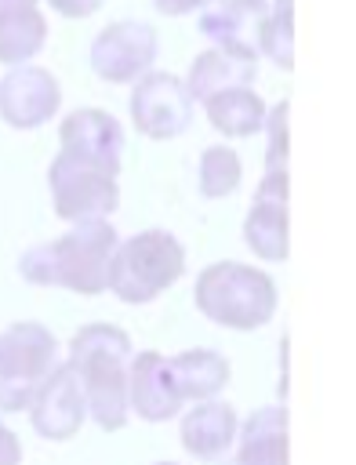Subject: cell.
<instances>
[{"instance_id": "cell-1", "label": "cell", "mask_w": 356, "mask_h": 465, "mask_svg": "<svg viewBox=\"0 0 356 465\" xmlns=\"http://www.w3.org/2000/svg\"><path fill=\"white\" fill-rule=\"evenodd\" d=\"M120 236L109 218L76 222L58 240L36 243L22 251L18 272L36 287H62L73 294H102L109 291V262Z\"/></svg>"}, {"instance_id": "cell-2", "label": "cell", "mask_w": 356, "mask_h": 465, "mask_svg": "<svg viewBox=\"0 0 356 465\" xmlns=\"http://www.w3.org/2000/svg\"><path fill=\"white\" fill-rule=\"evenodd\" d=\"M134 349L124 327L116 323H84L69 338V367L80 378L84 400H87V418L116 432L127 425V363Z\"/></svg>"}, {"instance_id": "cell-3", "label": "cell", "mask_w": 356, "mask_h": 465, "mask_svg": "<svg viewBox=\"0 0 356 465\" xmlns=\"http://www.w3.org/2000/svg\"><path fill=\"white\" fill-rule=\"evenodd\" d=\"M193 302L218 327L258 331L276 316L280 291L265 269L225 258V262H211L207 269H200L193 283Z\"/></svg>"}, {"instance_id": "cell-4", "label": "cell", "mask_w": 356, "mask_h": 465, "mask_svg": "<svg viewBox=\"0 0 356 465\" xmlns=\"http://www.w3.org/2000/svg\"><path fill=\"white\" fill-rule=\"evenodd\" d=\"M185 276V247L167 229H142L116 243L109 262V291L124 305H149Z\"/></svg>"}, {"instance_id": "cell-5", "label": "cell", "mask_w": 356, "mask_h": 465, "mask_svg": "<svg viewBox=\"0 0 356 465\" xmlns=\"http://www.w3.org/2000/svg\"><path fill=\"white\" fill-rule=\"evenodd\" d=\"M58 341L36 320H18L0 331V414L29 411L40 381L54 371Z\"/></svg>"}, {"instance_id": "cell-6", "label": "cell", "mask_w": 356, "mask_h": 465, "mask_svg": "<svg viewBox=\"0 0 356 465\" xmlns=\"http://www.w3.org/2000/svg\"><path fill=\"white\" fill-rule=\"evenodd\" d=\"M47 189H51L54 214L69 225L109 218L120 207V185L113 174H105L91 163L69 160L62 153H54V160L47 167Z\"/></svg>"}, {"instance_id": "cell-7", "label": "cell", "mask_w": 356, "mask_h": 465, "mask_svg": "<svg viewBox=\"0 0 356 465\" xmlns=\"http://www.w3.org/2000/svg\"><path fill=\"white\" fill-rule=\"evenodd\" d=\"M156 54H160L156 29L138 18H120V22H109L105 29H98L87 58H91V69L98 73V80L134 84L138 76H145L153 69Z\"/></svg>"}, {"instance_id": "cell-8", "label": "cell", "mask_w": 356, "mask_h": 465, "mask_svg": "<svg viewBox=\"0 0 356 465\" xmlns=\"http://www.w3.org/2000/svg\"><path fill=\"white\" fill-rule=\"evenodd\" d=\"M131 124L138 127V134L153 138V142H167L189 131L193 124V98L185 91V84L171 73H156L149 69L145 76H138L131 84Z\"/></svg>"}, {"instance_id": "cell-9", "label": "cell", "mask_w": 356, "mask_h": 465, "mask_svg": "<svg viewBox=\"0 0 356 465\" xmlns=\"http://www.w3.org/2000/svg\"><path fill=\"white\" fill-rule=\"evenodd\" d=\"M58 153L116 178L124 167V127L113 113L80 105L65 113L58 124Z\"/></svg>"}, {"instance_id": "cell-10", "label": "cell", "mask_w": 356, "mask_h": 465, "mask_svg": "<svg viewBox=\"0 0 356 465\" xmlns=\"http://www.w3.org/2000/svg\"><path fill=\"white\" fill-rule=\"evenodd\" d=\"M62 105V84L44 65H15L0 76V120L15 131L44 127Z\"/></svg>"}, {"instance_id": "cell-11", "label": "cell", "mask_w": 356, "mask_h": 465, "mask_svg": "<svg viewBox=\"0 0 356 465\" xmlns=\"http://www.w3.org/2000/svg\"><path fill=\"white\" fill-rule=\"evenodd\" d=\"M29 421L40 440L65 443L80 432L87 421V400L80 389V378L73 374L69 363H54V371L40 381L33 403H29Z\"/></svg>"}, {"instance_id": "cell-12", "label": "cell", "mask_w": 356, "mask_h": 465, "mask_svg": "<svg viewBox=\"0 0 356 465\" xmlns=\"http://www.w3.org/2000/svg\"><path fill=\"white\" fill-rule=\"evenodd\" d=\"M243 243L262 262L287 258V171H265L243 218Z\"/></svg>"}, {"instance_id": "cell-13", "label": "cell", "mask_w": 356, "mask_h": 465, "mask_svg": "<svg viewBox=\"0 0 356 465\" xmlns=\"http://www.w3.org/2000/svg\"><path fill=\"white\" fill-rule=\"evenodd\" d=\"M269 4L265 0H214L200 11V33L240 58L258 62V44H262V25H265Z\"/></svg>"}, {"instance_id": "cell-14", "label": "cell", "mask_w": 356, "mask_h": 465, "mask_svg": "<svg viewBox=\"0 0 356 465\" xmlns=\"http://www.w3.org/2000/svg\"><path fill=\"white\" fill-rule=\"evenodd\" d=\"M182 396L167 374V356L156 349H142L127 363V414L142 421H171L182 411Z\"/></svg>"}, {"instance_id": "cell-15", "label": "cell", "mask_w": 356, "mask_h": 465, "mask_svg": "<svg viewBox=\"0 0 356 465\" xmlns=\"http://www.w3.org/2000/svg\"><path fill=\"white\" fill-rule=\"evenodd\" d=\"M222 465H287V407L265 403L251 411Z\"/></svg>"}, {"instance_id": "cell-16", "label": "cell", "mask_w": 356, "mask_h": 465, "mask_svg": "<svg viewBox=\"0 0 356 465\" xmlns=\"http://www.w3.org/2000/svg\"><path fill=\"white\" fill-rule=\"evenodd\" d=\"M240 418L236 407L225 400H203L193 403L178 421V440L196 461H222L236 440Z\"/></svg>"}, {"instance_id": "cell-17", "label": "cell", "mask_w": 356, "mask_h": 465, "mask_svg": "<svg viewBox=\"0 0 356 465\" xmlns=\"http://www.w3.org/2000/svg\"><path fill=\"white\" fill-rule=\"evenodd\" d=\"M254 76H258V62L251 58H240L232 51H222V47H207L200 51L193 62H189V73H185V91L193 102H207L222 91H232V87H254Z\"/></svg>"}, {"instance_id": "cell-18", "label": "cell", "mask_w": 356, "mask_h": 465, "mask_svg": "<svg viewBox=\"0 0 356 465\" xmlns=\"http://www.w3.org/2000/svg\"><path fill=\"white\" fill-rule=\"evenodd\" d=\"M167 374L182 400L203 403L218 400V392L229 385V360L214 349H182L167 356Z\"/></svg>"}, {"instance_id": "cell-19", "label": "cell", "mask_w": 356, "mask_h": 465, "mask_svg": "<svg viewBox=\"0 0 356 465\" xmlns=\"http://www.w3.org/2000/svg\"><path fill=\"white\" fill-rule=\"evenodd\" d=\"M203 113L211 120V127L225 138H251L262 131L265 124V98L254 91V87H232V91H222L214 98L203 102Z\"/></svg>"}, {"instance_id": "cell-20", "label": "cell", "mask_w": 356, "mask_h": 465, "mask_svg": "<svg viewBox=\"0 0 356 465\" xmlns=\"http://www.w3.org/2000/svg\"><path fill=\"white\" fill-rule=\"evenodd\" d=\"M47 44V18L40 7H22L0 15V65H29Z\"/></svg>"}, {"instance_id": "cell-21", "label": "cell", "mask_w": 356, "mask_h": 465, "mask_svg": "<svg viewBox=\"0 0 356 465\" xmlns=\"http://www.w3.org/2000/svg\"><path fill=\"white\" fill-rule=\"evenodd\" d=\"M243 182V163H240V153L229 149L225 142L218 145H207L200 153V163H196V185H200V196L207 200H225L240 189Z\"/></svg>"}, {"instance_id": "cell-22", "label": "cell", "mask_w": 356, "mask_h": 465, "mask_svg": "<svg viewBox=\"0 0 356 465\" xmlns=\"http://www.w3.org/2000/svg\"><path fill=\"white\" fill-rule=\"evenodd\" d=\"M258 54H265L283 73L294 69V0H272L265 25H262Z\"/></svg>"}, {"instance_id": "cell-23", "label": "cell", "mask_w": 356, "mask_h": 465, "mask_svg": "<svg viewBox=\"0 0 356 465\" xmlns=\"http://www.w3.org/2000/svg\"><path fill=\"white\" fill-rule=\"evenodd\" d=\"M287 116L291 102H276L265 113V171H287Z\"/></svg>"}, {"instance_id": "cell-24", "label": "cell", "mask_w": 356, "mask_h": 465, "mask_svg": "<svg viewBox=\"0 0 356 465\" xmlns=\"http://www.w3.org/2000/svg\"><path fill=\"white\" fill-rule=\"evenodd\" d=\"M47 7L62 18H87L102 7V0H47Z\"/></svg>"}, {"instance_id": "cell-25", "label": "cell", "mask_w": 356, "mask_h": 465, "mask_svg": "<svg viewBox=\"0 0 356 465\" xmlns=\"http://www.w3.org/2000/svg\"><path fill=\"white\" fill-rule=\"evenodd\" d=\"M0 465H22V440L4 421H0Z\"/></svg>"}, {"instance_id": "cell-26", "label": "cell", "mask_w": 356, "mask_h": 465, "mask_svg": "<svg viewBox=\"0 0 356 465\" xmlns=\"http://www.w3.org/2000/svg\"><path fill=\"white\" fill-rule=\"evenodd\" d=\"M207 4L214 0H153V7L160 15H171V18H182V15H193V11H203Z\"/></svg>"}, {"instance_id": "cell-27", "label": "cell", "mask_w": 356, "mask_h": 465, "mask_svg": "<svg viewBox=\"0 0 356 465\" xmlns=\"http://www.w3.org/2000/svg\"><path fill=\"white\" fill-rule=\"evenodd\" d=\"M40 0H0V15H7V11H22V7H36Z\"/></svg>"}, {"instance_id": "cell-28", "label": "cell", "mask_w": 356, "mask_h": 465, "mask_svg": "<svg viewBox=\"0 0 356 465\" xmlns=\"http://www.w3.org/2000/svg\"><path fill=\"white\" fill-rule=\"evenodd\" d=\"M153 465H182V461H153Z\"/></svg>"}]
</instances>
